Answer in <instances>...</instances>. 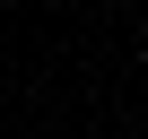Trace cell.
Wrapping results in <instances>:
<instances>
[{
    "mask_svg": "<svg viewBox=\"0 0 148 139\" xmlns=\"http://www.w3.org/2000/svg\"><path fill=\"white\" fill-rule=\"evenodd\" d=\"M0 104H9V87H0Z\"/></svg>",
    "mask_w": 148,
    "mask_h": 139,
    "instance_id": "cell-1",
    "label": "cell"
}]
</instances>
